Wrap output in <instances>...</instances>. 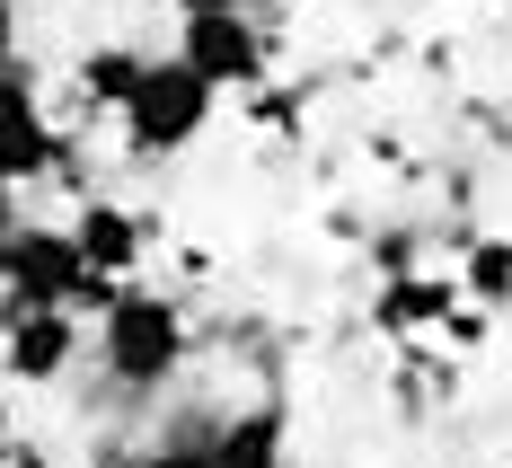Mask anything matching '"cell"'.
<instances>
[{
	"label": "cell",
	"instance_id": "9",
	"mask_svg": "<svg viewBox=\"0 0 512 468\" xmlns=\"http://www.w3.org/2000/svg\"><path fill=\"white\" fill-rule=\"evenodd\" d=\"M204 451H212V468H283V416H274V407L212 416L204 424Z\"/></svg>",
	"mask_w": 512,
	"mask_h": 468
},
{
	"label": "cell",
	"instance_id": "10",
	"mask_svg": "<svg viewBox=\"0 0 512 468\" xmlns=\"http://www.w3.org/2000/svg\"><path fill=\"white\" fill-rule=\"evenodd\" d=\"M142 62H151V53H133V45H89V53H80V71H71V89H80V106H98V115H115V106L133 98Z\"/></svg>",
	"mask_w": 512,
	"mask_h": 468
},
{
	"label": "cell",
	"instance_id": "15",
	"mask_svg": "<svg viewBox=\"0 0 512 468\" xmlns=\"http://www.w3.org/2000/svg\"><path fill=\"white\" fill-rule=\"evenodd\" d=\"M0 451H9V389H0Z\"/></svg>",
	"mask_w": 512,
	"mask_h": 468
},
{
	"label": "cell",
	"instance_id": "14",
	"mask_svg": "<svg viewBox=\"0 0 512 468\" xmlns=\"http://www.w3.org/2000/svg\"><path fill=\"white\" fill-rule=\"evenodd\" d=\"M0 468H53V460L36 451V442H9V451H0Z\"/></svg>",
	"mask_w": 512,
	"mask_h": 468
},
{
	"label": "cell",
	"instance_id": "4",
	"mask_svg": "<svg viewBox=\"0 0 512 468\" xmlns=\"http://www.w3.org/2000/svg\"><path fill=\"white\" fill-rule=\"evenodd\" d=\"M177 53L204 71L212 89H265V18L256 9H186V27H177Z\"/></svg>",
	"mask_w": 512,
	"mask_h": 468
},
{
	"label": "cell",
	"instance_id": "8",
	"mask_svg": "<svg viewBox=\"0 0 512 468\" xmlns=\"http://www.w3.org/2000/svg\"><path fill=\"white\" fill-rule=\"evenodd\" d=\"M71 230H80V248H89V265H106L115 283H133V265H142V248H151V221H142L133 204H106V195H89Z\"/></svg>",
	"mask_w": 512,
	"mask_h": 468
},
{
	"label": "cell",
	"instance_id": "13",
	"mask_svg": "<svg viewBox=\"0 0 512 468\" xmlns=\"http://www.w3.org/2000/svg\"><path fill=\"white\" fill-rule=\"evenodd\" d=\"M9 230H18V177L0 168V239H9Z\"/></svg>",
	"mask_w": 512,
	"mask_h": 468
},
{
	"label": "cell",
	"instance_id": "16",
	"mask_svg": "<svg viewBox=\"0 0 512 468\" xmlns=\"http://www.w3.org/2000/svg\"><path fill=\"white\" fill-rule=\"evenodd\" d=\"M177 9H239V0H177Z\"/></svg>",
	"mask_w": 512,
	"mask_h": 468
},
{
	"label": "cell",
	"instance_id": "11",
	"mask_svg": "<svg viewBox=\"0 0 512 468\" xmlns=\"http://www.w3.org/2000/svg\"><path fill=\"white\" fill-rule=\"evenodd\" d=\"M460 292H468V310H512V239L504 230H477L460 248Z\"/></svg>",
	"mask_w": 512,
	"mask_h": 468
},
{
	"label": "cell",
	"instance_id": "12",
	"mask_svg": "<svg viewBox=\"0 0 512 468\" xmlns=\"http://www.w3.org/2000/svg\"><path fill=\"white\" fill-rule=\"evenodd\" d=\"M18 36H27V18H18V0H0V71L18 62Z\"/></svg>",
	"mask_w": 512,
	"mask_h": 468
},
{
	"label": "cell",
	"instance_id": "5",
	"mask_svg": "<svg viewBox=\"0 0 512 468\" xmlns=\"http://www.w3.org/2000/svg\"><path fill=\"white\" fill-rule=\"evenodd\" d=\"M62 159H71V142H62V124H53L45 89L9 62V71H0V168H9L18 186H36V177H53Z\"/></svg>",
	"mask_w": 512,
	"mask_h": 468
},
{
	"label": "cell",
	"instance_id": "3",
	"mask_svg": "<svg viewBox=\"0 0 512 468\" xmlns=\"http://www.w3.org/2000/svg\"><path fill=\"white\" fill-rule=\"evenodd\" d=\"M212 98H221V89H212V80L195 71V62H186V53H151V62H142V80H133V98L115 106L124 159L159 168V159H177L186 142H204Z\"/></svg>",
	"mask_w": 512,
	"mask_h": 468
},
{
	"label": "cell",
	"instance_id": "17",
	"mask_svg": "<svg viewBox=\"0 0 512 468\" xmlns=\"http://www.w3.org/2000/svg\"><path fill=\"white\" fill-rule=\"evenodd\" d=\"M239 9H256V18H265V9H283V0H239Z\"/></svg>",
	"mask_w": 512,
	"mask_h": 468
},
{
	"label": "cell",
	"instance_id": "2",
	"mask_svg": "<svg viewBox=\"0 0 512 468\" xmlns=\"http://www.w3.org/2000/svg\"><path fill=\"white\" fill-rule=\"evenodd\" d=\"M98 371L124 398H159L186 371V301H168L151 283H124L98 318Z\"/></svg>",
	"mask_w": 512,
	"mask_h": 468
},
{
	"label": "cell",
	"instance_id": "7",
	"mask_svg": "<svg viewBox=\"0 0 512 468\" xmlns=\"http://www.w3.org/2000/svg\"><path fill=\"white\" fill-rule=\"evenodd\" d=\"M460 274H433V265H398V274H380V292H371V327H389V336H442L451 318H460Z\"/></svg>",
	"mask_w": 512,
	"mask_h": 468
},
{
	"label": "cell",
	"instance_id": "6",
	"mask_svg": "<svg viewBox=\"0 0 512 468\" xmlns=\"http://www.w3.org/2000/svg\"><path fill=\"white\" fill-rule=\"evenodd\" d=\"M71 363H80V310H18L0 327V371L18 389H53Z\"/></svg>",
	"mask_w": 512,
	"mask_h": 468
},
{
	"label": "cell",
	"instance_id": "1",
	"mask_svg": "<svg viewBox=\"0 0 512 468\" xmlns=\"http://www.w3.org/2000/svg\"><path fill=\"white\" fill-rule=\"evenodd\" d=\"M124 283L89 265L80 248V230H53V221H18L9 239H0V327L18 310H80V318H106Z\"/></svg>",
	"mask_w": 512,
	"mask_h": 468
}]
</instances>
